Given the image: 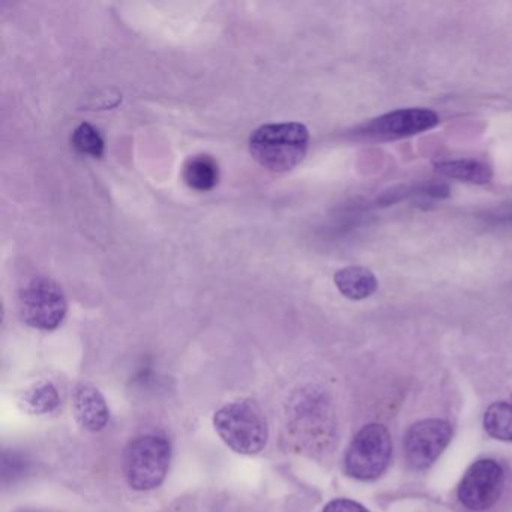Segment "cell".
Returning <instances> with one entry per match:
<instances>
[{
  "instance_id": "cell-16",
  "label": "cell",
  "mask_w": 512,
  "mask_h": 512,
  "mask_svg": "<svg viewBox=\"0 0 512 512\" xmlns=\"http://www.w3.org/2000/svg\"><path fill=\"white\" fill-rule=\"evenodd\" d=\"M322 512H370L361 503L350 499H334L326 503Z\"/></svg>"
},
{
  "instance_id": "cell-8",
  "label": "cell",
  "mask_w": 512,
  "mask_h": 512,
  "mask_svg": "<svg viewBox=\"0 0 512 512\" xmlns=\"http://www.w3.org/2000/svg\"><path fill=\"white\" fill-rule=\"evenodd\" d=\"M439 116L428 109H400L386 113L365 125L362 134L376 140H397L433 130Z\"/></svg>"
},
{
  "instance_id": "cell-4",
  "label": "cell",
  "mask_w": 512,
  "mask_h": 512,
  "mask_svg": "<svg viewBox=\"0 0 512 512\" xmlns=\"http://www.w3.org/2000/svg\"><path fill=\"white\" fill-rule=\"evenodd\" d=\"M392 458V437L382 424H368L358 431L346 455L344 470L350 478L373 481L388 469Z\"/></svg>"
},
{
  "instance_id": "cell-12",
  "label": "cell",
  "mask_w": 512,
  "mask_h": 512,
  "mask_svg": "<svg viewBox=\"0 0 512 512\" xmlns=\"http://www.w3.org/2000/svg\"><path fill=\"white\" fill-rule=\"evenodd\" d=\"M220 170L217 161L209 155H196L184 167V181L196 191H209L218 184Z\"/></svg>"
},
{
  "instance_id": "cell-1",
  "label": "cell",
  "mask_w": 512,
  "mask_h": 512,
  "mask_svg": "<svg viewBox=\"0 0 512 512\" xmlns=\"http://www.w3.org/2000/svg\"><path fill=\"white\" fill-rule=\"evenodd\" d=\"M308 143V128L299 122L268 124L251 134L250 154L269 172H289L304 160Z\"/></svg>"
},
{
  "instance_id": "cell-3",
  "label": "cell",
  "mask_w": 512,
  "mask_h": 512,
  "mask_svg": "<svg viewBox=\"0 0 512 512\" xmlns=\"http://www.w3.org/2000/svg\"><path fill=\"white\" fill-rule=\"evenodd\" d=\"M172 460V446L166 437L146 434L137 437L125 449V479L133 490L149 491L160 487L166 479Z\"/></svg>"
},
{
  "instance_id": "cell-10",
  "label": "cell",
  "mask_w": 512,
  "mask_h": 512,
  "mask_svg": "<svg viewBox=\"0 0 512 512\" xmlns=\"http://www.w3.org/2000/svg\"><path fill=\"white\" fill-rule=\"evenodd\" d=\"M334 281L341 295L352 301L370 298L379 286L376 275L362 266L341 269L335 274Z\"/></svg>"
},
{
  "instance_id": "cell-2",
  "label": "cell",
  "mask_w": 512,
  "mask_h": 512,
  "mask_svg": "<svg viewBox=\"0 0 512 512\" xmlns=\"http://www.w3.org/2000/svg\"><path fill=\"white\" fill-rule=\"evenodd\" d=\"M218 436L233 451L256 455L268 443V424L262 409L254 401H233L214 415Z\"/></svg>"
},
{
  "instance_id": "cell-15",
  "label": "cell",
  "mask_w": 512,
  "mask_h": 512,
  "mask_svg": "<svg viewBox=\"0 0 512 512\" xmlns=\"http://www.w3.org/2000/svg\"><path fill=\"white\" fill-rule=\"evenodd\" d=\"M73 145L80 154L101 158L104 154V140L97 128L82 124L73 133Z\"/></svg>"
},
{
  "instance_id": "cell-9",
  "label": "cell",
  "mask_w": 512,
  "mask_h": 512,
  "mask_svg": "<svg viewBox=\"0 0 512 512\" xmlns=\"http://www.w3.org/2000/svg\"><path fill=\"white\" fill-rule=\"evenodd\" d=\"M73 412L77 422L89 431L103 430L110 418L106 398L95 386L88 383L77 386L74 391Z\"/></svg>"
},
{
  "instance_id": "cell-7",
  "label": "cell",
  "mask_w": 512,
  "mask_h": 512,
  "mask_svg": "<svg viewBox=\"0 0 512 512\" xmlns=\"http://www.w3.org/2000/svg\"><path fill=\"white\" fill-rule=\"evenodd\" d=\"M505 484V472L497 461L484 458L464 473L458 487V499L470 511H485L499 500Z\"/></svg>"
},
{
  "instance_id": "cell-11",
  "label": "cell",
  "mask_w": 512,
  "mask_h": 512,
  "mask_svg": "<svg viewBox=\"0 0 512 512\" xmlns=\"http://www.w3.org/2000/svg\"><path fill=\"white\" fill-rule=\"evenodd\" d=\"M436 170L440 175L446 178L457 179L461 182H469V184L482 185L491 181L490 167L478 160H446L436 164Z\"/></svg>"
},
{
  "instance_id": "cell-5",
  "label": "cell",
  "mask_w": 512,
  "mask_h": 512,
  "mask_svg": "<svg viewBox=\"0 0 512 512\" xmlns=\"http://www.w3.org/2000/svg\"><path fill=\"white\" fill-rule=\"evenodd\" d=\"M19 311L32 328L53 331L67 316V296L52 278L35 277L20 292Z\"/></svg>"
},
{
  "instance_id": "cell-14",
  "label": "cell",
  "mask_w": 512,
  "mask_h": 512,
  "mask_svg": "<svg viewBox=\"0 0 512 512\" xmlns=\"http://www.w3.org/2000/svg\"><path fill=\"white\" fill-rule=\"evenodd\" d=\"M20 406L31 415H44L53 412L59 406L58 389L50 382L37 383V385L23 392Z\"/></svg>"
},
{
  "instance_id": "cell-6",
  "label": "cell",
  "mask_w": 512,
  "mask_h": 512,
  "mask_svg": "<svg viewBox=\"0 0 512 512\" xmlns=\"http://www.w3.org/2000/svg\"><path fill=\"white\" fill-rule=\"evenodd\" d=\"M452 427L443 419H422L415 422L404 436V455L415 470H425L436 463L448 448Z\"/></svg>"
},
{
  "instance_id": "cell-13",
  "label": "cell",
  "mask_w": 512,
  "mask_h": 512,
  "mask_svg": "<svg viewBox=\"0 0 512 512\" xmlns=\"http://www.w3.org/2000/svg\"><path fill=\"white\" fill-rule=\"evenodd\" d=\"M484 428L493 439L512 442V395L488 407L484 415Z\"/></svg>"
}]
</instances>
